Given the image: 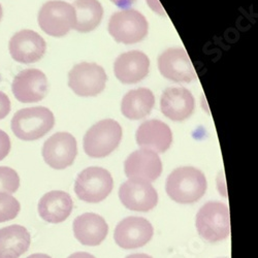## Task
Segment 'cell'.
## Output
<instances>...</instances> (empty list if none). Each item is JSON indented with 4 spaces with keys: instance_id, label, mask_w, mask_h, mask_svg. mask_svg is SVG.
<instances>
[{
    "instance_id": "obj_23",
    "label": "cell",
    "mask_w": 258,
    "mask_h": 258,
    "mask_svg": "<svg viewBox=\"0 0 258 258\" xmlns=\"http://www.w3.org/2000/svg\"><path fill=\"white\" fill-rule=\"evenodd\" d=\"M73 8L76 13L74 29L87 33L98 27L103 17V9L98 0H76Z\"/></svg>"
},
{
    "instance_id": "obj_24",
    "label": "cell",
    "mask_w": 258,
    "mask_h": 258,
    "mask_svg": "<svg viewBox=\"0 0 258 258\" xmlns=\"http://www.w3.org/2000/svg\"><path fill=\"white\" fill-rule=\"evenodd\" d=\"M21 205L12 196L0 192V223L15 219L20 213Z\"/></svg>"
},
{
    "instance_id": "obj_27",
    "label": "cell",
    "mask_w": 258,
    "mask_h": 258,
    "mask_svg": "<svg viewBox=\"0 0 258 258\" xmlns=\"http://www.w3.org/2000/svg\"><path fill=\"white\" fill-rule=\"evenodd\" d=\"M11 112V100L9 96L0 91V120L5 119Z\"/></svg>"
},
{
    "instance_id": "obj_28",
    "label": "cell",
    "mask_w": 258,
    "mask_h": 258,
    "mask_svg": "<svg viewBox=\"0 0 258 258\" xmlns=\"http://www.w3.org/2000/svg\"><path fill=\"white\" fill-rule=\"evenodd\" d=\"M111 2L118 8H121V9H126L128 7L133 6L137 0H111Z\"/></svg>"
},
{
    "instance_id": "obj_7",
    "label": "cell",
    "mask_w": 258,
    "mask_h": 258,
    "mask_svg": "<svg viewBox=\"0 0 258 258\" xmlns=\"http://www.w3.org/2000/svg\"><path fill=\"white\" fill-rule=\"evenodd\" d=\"M37 21L45 33L54 37H62L74 29L76 13L72 5L61 0H52L41 7Z\"/></svg>"
},
{
    "instance_id": "obj_12",
    "label": "cell",
    "mask_w": 258,
    "mask_h": 258,
    "mask_svg": "<svg viewBox=\"0 0 258 258\" xmlns=\"http://www.w3.org/2000/svg\"><path fill=\"white\" fill-rule=\"evenodd\" d=\"M154 233L152 224L142 217H127L116 226L114 239L123 249H137L147 245Z\"/></svg>"
},
{
    "instance_id": "obj_11",
    "label": "cell",
    "mask_w": 258,
    "mask_h": 258,
    "mask_svg": "<svg viewBox=\"0 0 258 258\" xmlns=\"http://www.w3.org/2000/svg\"><path fill=\"white\" fill-rule=\"evenodd\" d=\"M124 170L128 180L151 183L161 175L162 162L157 153L141 149L127 157Z\"/></svg>"
},
{
    "instance_id": "obj_15",
    "label": "cell",
    "mask_w": 258,
    "mask_h": 258,
    "mask_svg": "<svg viewBox=\"0 0 258 258\" xmlns=\"http://www.w3.org/2000/svg\"><path fill=\"white\" fill-rule=\"evenodd\" d=\"M119 198L125 208L137 212H148L158 203L155 188L147 182L128 180L119 189Z\"/></svg>"
},
{
    "instance_id": "obj_19",
    "label": "cell",
    "mask_w": 258,
    "mask_h": 258,
    "mask_svg": "<svg viewBox=\"0 0 258 258\" xmlns=\"http://www.w3.org/2000/svg\"><path fill=\"white\" fill-rule=\"evenodd\" d=\"M109 226L105 220L94 213H85L74 221L76 239L85 246H97L107 235Z\"/></svg>"
},
{
    "instance_id": "obj_18",
    "label": "cell",
    "mask_w": 258,
    "mask_h": 258,
    "mask_svg": "<svg viewBox=\"0 0 258 258\" xmlns=\"http://www.w3.org/2000/svg\"><path fill=\"white\" fill-rule=\"evenodd\" d=\"M149 57L141 51H129L121 54L114 63L116 78L123 84H137L149 74Z\"/></svg>"
},
{
    "instance_id": "obj_13",
    "label": "cell",
    "mask_w": 258,
    "mask_h": 258,
    "mask_svg": "<svg viewBox=\"0 0 258 258\" xmlns=\"http://www.w3.org/2000/svg\"><path fill=\"white\" fill-rule=\"evenodd\" d=\"M9 49L13 59L19 63L30 64L44 57L47 44L37 32L29 29L21 30L10 40Z\"/></svg>"
},
{
    "instance_id": "obj_5",
    "label": "cell",
    "mask_w": 258,
    "mask_h": 258,
    "mask_svg": "<svg viewBox=\"0 0 258 258\" xmlns=\"http://www.w3.org/2000/svg\"><path fill=\"white\" fill-rule=\"evenodd\" d=\"M113 187L114 181L109 171L102 167L91 166L79 174L75 192L81 201L96 204L109 197Z\"/></svg>"
},
{
    "instance_id": "obj_29",
    "label": "cell",
    "mask_w": 258,
    "mask_h": 258,
    "mask_svg": "<svg viewBox=\"0 0 258 258\" xmlns=\"http://www.w3.org/2000/svg\"><path fill=\"white\" fill-rule=\"evenodd\" d=\"M69 258H95L93 255L86 253V252H77L69 256Z\"/></svg>"
},
{
    "instance_id": "obj_32",
    "label": "cell",
    "mask_w": 258,
    "mask_h": 258,
    "mask_svg": "<svg viewBox=\"0 0 258 258\" xmlns=\"http://www.w3.org/2000/svg\"><path fill=\"white\" fill-rule=\"evenodd\" d=\"M3 14H4L3 7H2V5H0V21H2V19H3Z\"/></svg>"
},
{
    "instance_id": "obj_4",
    "label": "cell",
    "mask_w": 258,
    "mask_h": 258,
    "mask_svg": "<svg viewBox=\"0 0 258 258\" xmlns=\"http://www.w3.org/2000/svg\"><path fill=\"white\" fill-rule=\"evenodd\" d=\"M197 228L202 238L210 243H217L230 234L228 207L219 202L204 205L197 215Z\"/></svg>"
},
{
    "instance_id": "obj_22",
    "label": "cell",
    "mask_w": 258,
    "mask_h": 258,
    "mask_svg": "<svg viewBox=\"0 0 258 258\" xmlns=\"http://www.w3.org/2000/svg\"><path fill=\"white\" fill-rule=\"evenodd\" d=\"M155 97L151 90L139 88L127 92L121 102V112L129 120H140L152 112Z\"/></svg>"
},
{
    "instance_id": "obj_3",
    "label": "cell",
    "mask_w": 258,
    "mask_h": 258,
    "mask_svg": "<svg viewBox=\"0 0 258 258\" xmlns=\"http://www.w3.org/2000/svg\"><path fill=\"white\" fill-rule=\"evenodd\" d=\"M122 140V127L113 119H104L94 124L86 133L84 151L92 158H103L113 153Z\"/></svg>"
},
{
    "instance_id": "obj_9",
    "label": "cell",
    "mask_w": 258,
    "mask_h": 258,
    "mask_svg": "<svg viewBox=\"0 0 258 258\" xmlns=\"http://www.w3.org/2000/svg\"><path fill=\"white\" fill-rule=\"evenodd\" d=\"M12 90L15 97L20 102H38L48 94V79L46 75L39 70L27 69L20 72L15 77Z\"/></svg>"
},
{
    "instance_id": "obj_20",
    "label": "cell",
    "mask_w": 258,
    "mask_h": 258,
    "mask_svg": "<svg viewBox=\"0 0 258 258\" xmlns=\"http://www.w3.org/2000/svg\"><path fill=\"white\" fill-rule=\"evenodd\" d=\"M74 202L69 193L50 191L38 203V214L49 223H61L67 220L73 212Z\"/></svg>"
},
{
    "instance_id": "obj_26",
    "label": "cell",
    "mask_w": 258,
    "mask_h": 258,
    "mask_svg": "<svg viewBox=\"0 0 258 258\" xmlns=\"http://www.w3.org/2000/svg\"><path fill=\"white\" fill-rule=\"evenodd\" d=\"M11 151V139L7 133L0 129V161L4 160Z\"/></svg>"
},
{
    "instance_id": "obj_30",
    "label": "cell",
    "mask_w": 258,
    "mask_h": 258,
    "mask_svg": "<svg viewBox=\"0 0 258 258\" xmlns=\"http://www.w3.org/2000/svg\"><path fill=\"white\" fill-rule=\"evenodd\" d=\"M26 258H52L51 256L47 255V254H42V253H35V254H32Z\"/></svg>"
},
{
    "instance_id": "obj_25",
    "label": "cell",
    "mask_w": 258,
    "mask_h": 258,
    "mask_svg": "<svg viewBox=\"0 0 258 258\" xmlns=\"http://www.w3.org/2000/svg\"><path fill=\"white\" fill-rule=\"evenodd\" d=\"M20 187V177L17 171L8 166H0V192L15 193Z\"/></svg>"
},
{
    "instance_id": "obj_14",
    "label": "cell",
    "mask_w": 258,
    "mask_h": 258,
    "mask_svg": "<svg viewBox=\"0 0 258 258\" xmlns=\"http://www.w3.org/2000/svg\"><path fill=\"white\" fill-rule=\"evenodd\" d=\"M158 69L162 77L176 83H189L197 79L191 60L182 48H170L161 53Z\"/></svg>"
},
{
    "instance_id": "obj_17",
    "label": "cell",
    "mask_w": 258,
    "mask_h": 258,
    "mask_svg": "<svg viewBox=\"0 0 258 258\" xmlns=\"http://www.w3.org/2000/svg\"><path fill=\"white\" fill-rule=\"evenodd\" d=\"M196 101L192 93L183 87H170L164 90L160 99L162 114L173 121H184L195 111Z\"/></svg>"
},
{
    "instance_id": "obj_2",
    "label": "cell",
    "mask_w": 258,
    "mask_h": 258,
    "mask_svg": "<svg viewBox=\"0 0 258 258\" xmlns=\"http://www.w3.org/2000/svg\"><path fill=\"white\" fill-rule=\"evenodd\" d=\"M55 125L53 113L45 106L26 107L18 111L11 123L14 135L22 141L31 142L41 139Z\"/></svg>"
},
{
    "instance_id": "obj_8",
    "label": "cell",
    "mask_w": 258,
    "mask_h": 258,
    "mask_svg": "<svg viewBox=\"0 0 258 258\" xmlns=\"http://www.w3.org/2000/svg\"><path fill=\"white\" fill-rule=\"evenodd\" d=\"M104 70L96 63L82 62L75 66L69 74L70 88L79 96L92 97L100 94L106 85Z\"/></svg>"
},
{
    "instance_id": "obj_6",
    "label": "cell",
    "mask_w": 258,
    "mask_h": 258,
    "mask_svg": "<svg viewBox=\"0 0 258 258\" xmlns=\"http://www.w3.org/2000/svg\"><path fill=\"white\" fill-rule=\"evenodd\" d=\"M149 30L148 21L139 11L127 9L112 15L109 22V32L120 44L134 45L142 41Z\"/></svg>"
},
{
    "instance_id": "obj_16",
    "label": "cell",
    "mask_w": 258,
    "mask_h": 258,
    "mask_svg": "<svg viewBox=\"0 0 258 258\" xmlns=\"http://www.w3.org/2000/svg\"><path fill=\"white\" fill-rule=\"evenodd\" d=\"M136 140L141 149H147L155 153H164L173 143V134L167 124L153 119L140 125Z\"/></svg>"
},
{
    "instance_id": "obj_10",
    "label": "cell",
    "mask_w": 258,
    "mask_h": 258,
    "mask_svg": "<svg viewBox=\"0 0 258 258\" xmlns=\"http://www.w3.org/2000/svg\"><path fill=\"white\" fill-rule=\"evenodd\" d=\"M41 153L49 166L64 169L71 166L77 157V141L69 133H57L45 142Z\"/></svg>"
},
{
    "instance_id": "obj_31",
    "label": "cell",
    "mask_w": 258,
    "mask_h": 258,
    "mask_svg": "<svg viewBox=\"0 0 258 258\" xmlns=\"http://www.w3.org/2000/svg\"><path fill=\"white\" fill-rule=\"evenodd\" d=\"M126 258H153V257L147 254H133V255H128Z\"/></svg>"
},
{
    "instance_id": "obj_1",
    "label": "cell",
    "mask_w": 258,
    "mask_h": 258,
    "mask_svg": "<svg viewBox=\"0 0 258 258\" xmlns=\"http://www.w3.org/2000/svg\"><path fill=\"white\" fill-rule=\"evenodd\" d=\"M207 187V179L200 169L183 166L169 174L165 190L174 202L186 205L200 201L205 196Z\"/></svg>"
},
{
    "instance_id": "obj_21",
    "label": "cell",
    "mask_w": 258,
    "mask_h": 258,
    "mask_svg": "<svg viewBox=\"0 0 258 258\" xmlns=\"http://www.w3.org/2000/svg\"><path fill=\"white\" fill-rule=\"evenodd\" d=\"M31 236L22 225L14 224L0 229V258H19L30 247Z\"/></svg>"
}]
</instances>
